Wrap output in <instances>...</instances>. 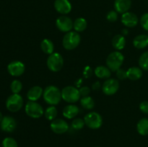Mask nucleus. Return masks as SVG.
<instances>
[{
    "instance_id": "2eb2a0df",
    "label": "nucleus",
    "mask_w": 148,
    "mask_h": 147,
    "mask_svg": "<svg viewBox=\"0 0 148 147\" xmlns=\"http://www.w3.org/2000/svg\"><path fill=\"white\" fill-rule=\"evenodd\" d=\"M1 129L4 132L11 133L15 130L17 127V122L14 118L11 116H5L3 118L2 120L0 122Z\"/></svg>"
},
{
    "instance_id": "c85d7f7f",
    "label": "nucleus",
    "mask_w": 148,
    "mask_h": 147,
    "mask_svg": "<svg viewBox=\"0 0 148 147\" xmlns=\"http://www.w3.org/2000/svg\"><path fill=\"white\" fill-rule=\"evenodd\" d=\"M10 88L13 94H19L23 89V84L19 80H14L10 84Z\"/></svg>"
},
{
    "instance_id": "f03ea898",
    "label": "nucleus",
    "mask_w": 148,
    "mask_h": 147,
    "mask_svg": "<svg viewBox=\"0 0 148 147\" xmlns=\"http://www.w3.org/2000/svg\"><path fill=\"white\" fill-rule=\"evenodd\" d=\"M80 35L76 31H70L64 35L62 40L63 47L67 50H72L76 48L80 43Z\"/></svg>"
},
{
    "instance_id": "6ab92c4d",
    "label": "nucleus",
    "mask_w": 148,
    "mask_h": 147,
    "mask_svg": "<svg viewBox=\"0 0 148 147\" xmlns=\"http://www.w3.org/2000/svg\"><path fill=\"white\" fill-rule=\"evenodd\" d=\"M133 45L137 49H144L148 46V35L145 34L138 35L133 40Z\"/></svg>"
},
{
    "instance_id": "7c9ffc66",
    "label": "nucleus",
    "mask_w": 148,
    "mask_h": 147,
    "mask_svg": "<svg viewBox=\"0 0 148 147\" xmlns=\"http://www.w3.org/2000/svg\"><path fill=\"white\" fill-rule=\"evenodd\" d=\"M85 121L81 118H75L72 122V128L75 130L82 129L85 126Z\"/></svg>"
},
{
    "instance_id": "dca6fc26",
    "label": "nucleus",
    "mask_w": 148,
    "mask_h": 147,
    "mask_svg": "<svg viewBox=\"0 0 148 147\" xmlns=\"http://www.w3.org/2000/svg\"><path fill=\"white\" fill-rule=\"evenodd\" d=\"M132 7V0H115L114 9L119 14L127 12Z\"/></svg>"
},
{
    "instance_id": "f257e3e1",
    "label": "nucleus",
    "mask_w": 148,
    "mask_h": 147,
    "mask_svg": "<svg viewBox=\"0 0 148 147\" xmlns=\"http://www.w3.org/2000/svg\"><path fill=\"white\" fill-rule=\"evenodd\" d=\"M43 97L45 102L50 105H58L62 100V91L56 86L49 85L43 90Z\"/></svg>"
},
{
    "instance_id": "6e6552de",
    "label": "nucleus",
    "mask_w": 148,
    "mask_h": 147,
    "mask_svg": "<svg viewBox=\"0 0 148 147\" xmlns=\"http://www.w3.org/2000/svg\"><path fill=\"white\" fill-rule=\"evenodd\" d=\"M25 110L29 117L36 119L40 118L42 115H44L43 107L34 101H28L25 105Z\"/></svg>"
},
{
    "instance_id": "ddd939ff",
    "label": "nucleus",
    "mask_w": 148,
    "mask_h": 147,
    "mask_svg": "<svg viewBox=\"0 0 148 147\" xmlns=\"http://www.w3.org/2000/svg\"><path fill=\"white\" fill-rule=\"evenodd\" d=\"M121 21L122 24L127 27H134L137 25L139 19L134 13L131 12H127L121 15Z\"/></svg>"
},
{
    "instance_id": "2f4dec72",
    "label": "nucleus",
    "mask_w": 148,
    "mask_h": 147,
    "mask_svg": "<svg viewBox=\"0 0 148 147\" xmlns=\"http://www.w3.org/2000/svg\"><path fill=\"white\" fill-rule=\"evenodd\" d=\"M106 19L111 22H115L118 20V12L115 10H111L107 13Z\"/></svg>"
},
{
    "instance_id": "423d86ee",
    "label": "nucleus",
    "mask_w": 148,
    "mask_h": 147,
    "mask_svg": "<svg viewBox=\"0 0 148 147\" xmlns=\"http://www.w3.org/2000/svg\"><path fill=\"white\" fill-rule=\"evenodd\" d=\"M85 123L91 129H98L103 124L102 116L96 112H90L84 117Z\"/></svg>"
},
{
    "instance_id": "a211bd4d",
    "label": "nucleus",
    "mask_w": 148,
    "mask_h": 147,
    "mask_svg": "<svg viewBox=\"0 0 148 147\" xmlns=\"http://www.w3.org/2000/svg\"><path fill=\"white\" fill-rule=\"evenodd\" d=\"M43 90L40 86H34L28 90L27 93V97L29 99V101L36 102L43 95Z\"/></svg>"
},
{
    "instance_id": "39448f33",
    "label": "nucleus",
    "mask_w": 148,
    "mask_h": 147,
    "mask_svg": "<svg viewBox=\"0 0 148 147\" xmlns=\"http://www.w3.org/2000/svg\"><path fill=\"white\" fill-rule=\"evenodd\" d=\"M46 64L50 71L58 72L63 68L64 59L62 55L59 53H53L48 57Z\"/></svg>"
},
{
    "instance_id": "9b49d317",
    "label": "nucleus",
    "mask_w": 148,
    "mask_h": 147,
    "mask_svg": "<svg viewBox=\"0 0 148 147\" xmlns=\"http://www.w3.org/2000/svg\"><path fill=\"white\" fill-rule=\"evenodd\" d=\"M25 66L23 62L20 61H14L7 66V71L12 76H20L24 74Z\"/></svg>"
},
{
    "instance_id": "cd10ccee",
    "label": "nucleus",
    "mask_w": 148,
    "mask_h": 147,
    "mask_svg": "<svg viewBox=\"0 0 148 147\" xmlns=\"http://www.w3.org/2000/svg\"><path fill=\"white\" fill-rule=\"evenodd\" d=\"M139 66L143 70L148 71V51H145L139 59Z\"/></svg>"
},
{
    "instance_id": "58836bf2",
    "label": "nucleus",
    "mask_w": 148,
    "mask_h": 147,
    "mask_svg": "<svg viewBox=\"0 0 148 147\" xmlns=\"http://www.w3.org/2000/svg\"><path fill=\"white\" fill-rule=\"evenodd\" d=\"M96 147H99V146H96Z\"/></svg>"
},
{
    "instance_id": "9d476101",
    "label": "nucleus",
    "mask_w": 148,
    "mask_h": 147,
    "mask_svg": "<svg viewBox=\"0 0 148 147\" xmlns=\"http://www.w3.org/2000/svg\"><path fill=\"white\" fill-rule=\"evenodd\" d=\"M119 89V82L117 79H108L102 85L103 92L106 95H113L117 92Z\"/></svg>"
},
{
    "instance_id": "0eeeda50",
    "label": "nucleus",
    "mask_w": 148,
    "mask_h": 147,
    "mask_svg": "<svg viewBox=\"0 0 148 147\" xmlns=\"http://www.w3.org/2000/svg\"><path fill=\"white\" fill-rule=\"evenodd\" d=\"M23 106V97L19 94H12L6 101V108L9 111L15 112L20 110Z\"/></svg>"
},
{
    "instance_id": "b1692460",
    "label": "nucleus",
    "mask_w": 148,
    "mask_h": 147,
    "mask_svg": "<svg viewBox=\"0 0 148 147\" xmlns=\"http://www.w3.org/2000/svg\"><path fill=\"white\" fill-rule=\"evenodd\" d=\"M137 131L141 135H148V119L146 118H142L137 124Z\"/></svg>"
},
{
    "instance_id": "7ed1b4c3",
    "label": "nucleus",
    "mask_w": 148,
    "mask_h": 147,
    "mask_svg": "<svg viewBox=\"0 0 148 147\" xmlns=\"http://www.w3.org/2000/svg\"><path fill=\"white\" fill-rule=\"evenodd\" d=\"M124 61V56L121 52L114 51L110 53L106 59L107 67L111 71H116L121 68Z\"/></svg>"
},
{
    "instance_id": "c9c22d12",
    "label": "nucleus",
    "mask_w": 148,
    "mask_h": 147,
    "mask_svg": "<svg viewBox=\"0 0 148 147\" xmlns=\"http://www.w3.org/2000/svg\"><path fill=\"white\" fill-rule=\"evenodd\" d=\"M140 110L143 113L148 114V101H143L140 104Z\"/></svg>"
},
{
    "instance_id": "473e14b6",
    "label": "nucleus",
    "mask_w": 148,
    "mask_h": 147,
    "mask_svg": "<svg viewBox=\"0 0 148 147\" xmlns=\"http://www.w3.org/2000/svg\"><path fill=\"white\" fill-rule=\"evenodd\" d=\"M140 22L142 27L146 31H148V12L145 13L141 16Z\"/></svg>"
},
{
    "instance_id": "4468645a",
    "label": "nucleus",
    "mask_w": 148,
    "mask_h": 147,
    "mask_svg": "<svg viewBox=\"0 0 148 147\" xmlns=\"http://www.w3.org/2000/svg\"><path fill=\"white\" fill-rule=\"evenodd\" d=\"M53 6L56 11L62 15L69 14L72 10V4L69 0H55Z\"/></svg>"
},
{
    "instance_id": "393cba45",
    "label": "nucleus",
    "mask_w": 148,
    "mask_h": 147,
    "mask_svg": "<svg viewBox=\"0 0 148 147\" xmlns=\"http://www.w3.org/2000/svg\"><path fill=\"white\" fill-rule=\"evenodd\" d=\"M87 26H88V23H87L86 20L82 17H79L74 22L73 28L77 33H81L87 28Z\"/></svg>"
},
{
    "instance_id": "4be33fe9",
    "label": "nucleus",
    "mask_w": 148,
    "mask_h": 147,
    "mask_svg": "<svg viewBox=\"0 0 148 147\" xmlns=\"http://www.w3.org/2000/svg\"><path fill=\"white\" fill-rule=\"evenodd\" d=\"M112 46L116 50H121L126 46V39L122 35H116L112 39Z\"/></svg>"
},
{
    "instance_id": "aec40b11",
    "label": "nucleus",
    "mask_w": 148,
    "mask_h": 147,
    "mask_svg": "<svg viewBox=\"0 0 148 147\" xmlns=\"http://www.w3.org/2000/svg\"><path fill=\"white\" fill-rule=\"evenodd\" d=\"M127 79H130L132 81H137L141 79L143 76V69L140 67H137V66H133V67H130L128 70L127 71Z\"/></svg>"
},
{
    "instance_id": "4c0bfd02",
    "label": "nucleus",
    "mask_w": 148,
    "mask_h": 147,
    "mask_svg": "<svg viewBox=\"0 0 148 147\" xmlns=\"http://www.w3.org/2000/svg\"><path fill=\"white\" fill-rule=\"evenodd\" d=\"M3 118H4V117L2 116V114H1V112H0V122H1V121L2 120V119H3Z\"/></svg>"
},
{
    "instance_id": "1a4fd4ad",
    "label": "nucleus",
    "mask_w": 148,
    "mask_h": 147,
    "mask_svg": "<svg viewBox=\"0 0 148 147\" xmlns=\"http://www.w3.org/2000/svg\"><path fill=\"white\" fill-rule=\"evenodd\" d=\"M74 22L70 17L66 15H62L58 17L56 20V26L62 33L70 32L73 28Z\"/></svg>"
},
{
    "instance_id": "412c9836",
    "label": "nucleus",
    "mask_w": 148,
    "mask_h": 147,
    "mask_svg": "<svg viewBox=\"0 0 148 147\" xmlns=\"http://www.w3.org/2000/svg\"><path fill=\"white\" fill-rule=\"evenodd\" d=\"M95 75L99 79H109L111 76V71L107 66H99L95 69Z\"/></svg>"
},
{
    "instance_id": "f3484780",
    "label": "nucleus",
    "mask_w": 148,
    "mask_h": 147,
    "mask_svg": "<svg viewBox=\"0 0 148 147\" xmlns=\"http://www.w3.org/2000/svg\"><path fill=\"white\" fill-rule=\"evenodd\" d=\"M79 109L77 105L70 104V105H66L64 108L63 115L65 118H67V119H73L79 114Z\"/></svg>"
},
{
    "instance_id": "e433bc0d",
    "label": "nucleus",
    "mask_w": 148,
    "mask_h": 147,
    "mask_svg": "<svg viewBox=\"0 0 148 147\" xmlns=\"http://www.w3.org/2000/svg\"><path fill=\"white\" fill-rule=\"evenodd\" d=\"M100 87H101V84H100L99 82H95L92 86V89H93V90H97V89H99Z\"/></svg>"
},
{
    "instance_id": "a878e982",
    "label": "nucleus",
    "mask_w": 148,
    "mask_h": 147,
    "mask_svg": "<svg viewBox=\"0 0 148 147\" xmlns=\"http://www.w3.org/2000/svg\"><path fill=\"white\" fill-rule=\"evenodd\" d=\"M80 105L84 109L92 110L95 107V101L91 97H82L80 99Z\"/></svg>"
},
{
    "instance_id": "f704fd0d",
    "label": "nucleus",
    "mask_w": 148,
    "mask_h": 147,
    "mask_svg": "<svg viewBox=\"0 0 148 147\" xmlns=\"http://www.w3.org/2000/svg\"><path fill=\"white\" fill-rule=\"evenodd\" d=\"M79 92L82 97L89 96V94L90 93V89L88 86H82L79 89Z\"/></svg>"
},
{
    "instance_id": "5701e85b",
    "label": "nucleus",
    "mask_w": 148,
    "mask_h": 147,
    "mask_svg": "<svg viewBox=\"0 0 148 147\" xmlns=\"http://www.w3.org/2000/svg\"><path fill=\"white\" fill-rule=\"evenodd\" d=\"M40 48L44 53L51 55L53 53L54 50V45L51 40L48 38H45L40 43Z\"/></svg>"
},
{
    "instance_id": "20e7f679",
    "label": "nucleus",
    "mask_w": 148,
    "mask_h": 147,
    "mask_svg": "<svg viewBox=\"0 0 148 147\" xmlns=\"http://www.w3.org/2000/svg\"><path fill=\"white\" fill-rule=\"evenodd\" d=\"M79 89L73 86H67L62 90V97L65 102L73 104L80 99Z\"/></svg>"
},
{
    "instance_id": "72a5a7b5",
    "label": "nucleus",
    "mask_w": 148,
    "mask_h": 147,
    "mask_svg": "<svg viewBox=\"0 0 148 147\" xmlns=\"http://www.w3.org/2000/svg\"><path fill=\"white\" fill-rule=\"evenodd\" d=\"M116 76L120 80H124L127 78V71L124 70V69H121L120 68L119 70H117L116 71Z\"/></svg>"
},
{
    "instance_id": "f8f14e48",
    "label": "nucleus",
    "mask_w": 148,
    "mask_h": 147,
    "mask_svg": "<svg viewBox=\"0 0 148 147\" xmlns=\"http://www.w3.org/2000/svg\"><path fill=\"white\" fill-rule=\"evenodd\" d=\"M51 131L56 134H63L69 130V125L64 120L56 118L50 124Z\"/></svg>"
},
{
    "instance_id": "bb28decb",
    "label": "nucleus",
    "mask_w": 148,
    "mask_h": 147,
    "mask_svg": "<svg viewBox=\"0 0 148 147\" xmlns=\"http://www.w3.org/2000/svg\"><path fill=\"white\" fill-rule=\"evenodd\" d=\"M57 109L53 105H51L50 107L46 108V110L44 111V115L46 118L51 121L56 119V116H57Z\"/></svg>"
},
{
    "instance_id": "c756f323",
    "label": "nucleus",
    "mask_w": 148,
    "mask_h": 147,
    "mask_svg": "<svg viewBox=\"0 0 148 147\" xmlns=\"http://www.w3.org/2000/svg\"><path fill=\"white\" fill-rule=\"evenodd\" d=\"M3 147H18L17 143L15 140L11 137H7L2 141Z\"/></svg>"
}]
</instances>
